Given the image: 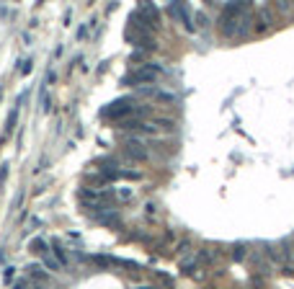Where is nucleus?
<instances>
[{
  "label": "nucleus",
  "instance_id": "nucleus-1",
  "mask_svg": "<svg viewBox=\"0 0 294 289\" xmlns=\"http://www.w3.org/2000/svg\"><path fill=\"white\" fill-rule=\"evenodd\" d=\"M160 72H163V67H160V65L147 62V65L137 67L135 72L124 75V77H121V83H124V86H150V83H155V80H157V75H160Z\"/></svg>",
  "mask_w": 294,
  "mask_h": 289
},
{
  "label": "nucleus",
  "instance_id": "nucleus-2",
  "mask_svg": "<svg viewBox=\"0 0 294 289\" xmlns=\"http://www.w3.org/2000/svg\"><path fill=\"white\" fill-rule=\"evenodd\" d=\"M248 23H250V16H220V31L222 36L227 39H237V36H245L248 34Z\"/></svg>",
  "mask_w": 294,
  "mask_h": 289
},
{
  "label": "nucleus",
  "instance_id": "nucleus-3",
  "mask_svg": "<svg viewBox=\"0 0 294 289\" xmlns=\"http://www.w3.org/2000/svg\"><path fill=\"white\" fill-rule=\"evenodd\" d=\"M168 11H171V16L173 18H178L189 31H194V23H191V11H189V6H183V3H173L171 8H168Z\"/></svg>",
  "mask_w": 294,
  "mask_h": 289
},
{
  "label": "nucleus",
  "instance_id": "nucleus-4",
  "mask_svg": "<svg viewBox=\"0 0 294 289\" xmlns=\"http://www.w3.org/2000/svg\"><path fill=\"white\" fill-rule=\"evenodd\" d=\"M140 93H142V96H150V98H155V101H163V103H173V101H176V93H168V91H163V88H142Z\"/></svg>",
  "mask_w": 294,
  "mask_h": 289
},
{
  "label": "nucleus",
  "instance_id": "nucleus-5",
  "mask_svg": "<svg viewBox=\"0 0 294 289\" xmlns=\"http://www.w3.org/2000/svg\"><path fill=\"white\" fill-rule=\"evenodd\" d=\"M217 256H220V253L215 251V248H201V251L196 253V261H199V264H215Z\"/></svg>",
  "mask_w": 294,
  "mask_h": 289
},
{
  "label": "nucleus",
  "instance_id": "nucleus-6",
  "mask_svg": "<svg viewBox=\"0 0 294 289\" xmlns=\"http://www.w3.org/2000/svg\"><path fill=\"white\" fill-rule=\"evenodd\" d=\"M29 248H31L34 253H39V256H47V253H49V245L41 240V238H34V240L29 243Z\"/></svg>",
  "mask_w": 294,
  "mask_h": 289
},
{
  "label": "nucleus",
  "instance_id": "nucleus-7",
  "mask_svg": "<svg viewBox=\"0 0 294 289\" xmlns=\"http://www.w3.org/2000/svg\"><path fill=\"white\" fill-rule=\"evenodd\" d=\"M29 276H31V279H39V281H47V271H44V266H39V264H31V266H29Z\"/></svg>",
  "mask_w": 294,
  "mask_h": 289
},
{
  "label": "nucleus",
  "instance_id": "nucleus-8",
  "mask_svg": "<svg viewBox=\"0 0 294 289\" xmlns=\"http://www.w3.org/2000/svg\"><path fill=\"white\" fill-rule=\"evenodd\" d=\"M258 21H263V29H269V26L276 21V16H274V11H271V8H261V13H258Z\"/></svg>",
  "mask_w": 294,
  "mask_h": 289
},
{
  "label": "nucleus",
  "instance_id": "nucleus-9",
  "mask_svg": "<svg viewBox=\"0 0 294 289\" xmlns=\"http://www.w3.org/2000/svg\"><path fill=\"white\" fill-rule=\"evenodd\" d=\"M44 266H47V269H52V271H62V269H65V266H62L55 256H49V253L44 256Z\"/></svg>",
  "mask_w": 294,
  "mask_h": 289
},
{
  "label": "nucleus",
  "instance_id": "nucleus-10",
  "mask_svg": "<svg viewBox=\"0 0 294 289\" xmlns=\"http://www.w3.org/2000/svg\"><path fill=\"white\" fill-rule=\"evenodd\" d=\"M196 266H199L196 258H183V261H181V271H183V274H194Z\"/></svg>",
  "mask_w": 294,
  "mask_h": 289
},
{
  "label": "nucleus",
  "instance_id": "nucleus-11",
  "mask_svg": "<svg viewBox=\"0 0 294 289\" xmlns=\"http://www.w3.org/2000/svg\"><path fill=\"white\" fill-rule=\"evenodd\" d=\"M52 251H55V258H57V261H60V264L65 266V264H67V253H65V248H60V245H55V248H52Z\"/></svg>",
  "mask_w": 294,
  "mask_h": 289
},
{
  "label": "nucleus",
  "instance_id": "nucleus-12",
  "mask_svg": "<svg viewBox=\"0 0 294 289\" xmlns=\"http://www.w3.org/2000/svg\"><path fill=\"white\" fill-rule=\"evenodd\" d=\"M232 258H235V261H243V258H245V245H235V248H232Z\"/></svg>",
  "mask_w": 294,
  "mask_h": 289
},
{
  "label": "nucleus",
  "instance_id": "nucleus-13",
  "mask_svg": "<svg viewBox=\"0 0 294 289\" xmlns=\"http://www.w3.org/2000/svg\"><path fill=\"white\" fill-rule=\"evenodd\" d=\"M189 248H191V240H189V238H183V240L178 243V253H181V256H186V253H189Z\"/></svg>",
  "mask_w": 294,
  "mask_h": 289
},
{
  "label": "nucleus",
  "instance_id": "nucleus-14",
  "mask_svg": "<svg viewBox=\"0 0 294 289\" xmlns=\"http://www.w3.org/2000/svg\"><path fill=\"white\" fill-rule=\"evenodd\" d=\"M41 109H44V111H49V109H52V101H49V96H47V93L41 96Z\"/></svg>",
  "mask_w": 294,
  "mask_h": 289
},
{
  "label": "nucleus",
  "instance_id": "nucleus-15",
  "mask_svg": "<svg viewBox=\"0 0 294 289\" xmlns=\"http://www.w3.org/2000/svg\"><path fill=\"white\" fill-rule=\"evenodd\" d=\"M29 70H31V60H23V62H21V72L26 75Z\"/></svg>",
  "mask_w": 294,
  "mask_h": 289
},
{
  "label": "nucleus",
  "instance_id": "nucleus-16",
  "mask_svg": "<svg viewBox=\"0 0 294 289\" xmlns=\"http://www.w3.org/2000/svg\"><path fill=\"white\" fill-rule=\"evenodd\" d=\"M13 276H16V269H6V274H3V279H6V281H11Z\"/></svg>",
  "mask_w": 294,
  "mask_h": 289
},
{
  "label": "nucleus",
  "instance_id": "nucleus-17",
  "mask_svg": "<svg viewBox=\"0 0 294 289\" xmlns=\"http://www.w3.org/2000/svg\"><path fill=\"white\" fill-rule=\"evenodd\" d=\"M289 8H291L289 3H276V11H289Z\"/></svg>",
  "mask_w": 294,
  "mask_h": 289
},
{
  "label": "nucleus",
  "instance_id": "nucleus-18",
  "mask_svg": "<svg viewBox=\"0 0 294 289\" xmlns=\"http://www.w3.org/2000/svg\"><path fill=\"white\" fill-rule=\"evenodd\" d=\"M145 289H152V286H145Z\"/></svg>",
  "mask_w": 294,
  "mask_h": 289
},
{
  "label": "nucleus",
  "instance_id": "nucleus-19",
  "mask_svg": "<svg viewBox=\"0 0 294 289\" xmlns=\"http://www.w3.org/2000/svg\"><path fill=\"white\" fill-rule=\"evenodd\" d=\"M291 256H294V253H291Z\"/></svg>",
  "mask_w": 294,
  "mask_h": 289
}]
</instances>
